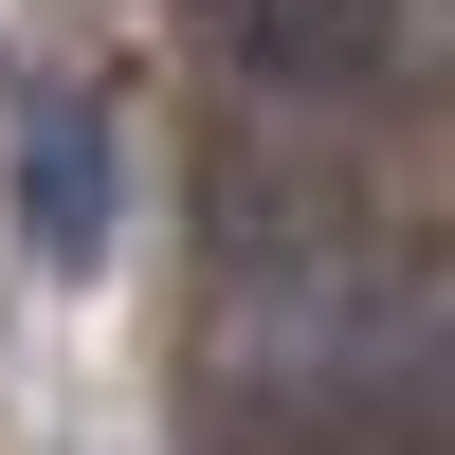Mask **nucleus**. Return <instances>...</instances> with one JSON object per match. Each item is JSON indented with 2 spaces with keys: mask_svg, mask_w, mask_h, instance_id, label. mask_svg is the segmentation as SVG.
<instances>
[{
  "mask_svg": "<svg viewBox=\"0 0 455 455\" xmlns=\"http://www.w3.org/2000/svg\"><path fill=\"white\" fill-rule=\"evenodd\" d=\"M219 55L255 92H364L401 55V0H219Z\"/></svg>",
  "mask_w": 455,
  "mask_h": 455,
  "instance_id": "1",
  "label": "nucleus"
},
{
  "mask_svg": "<svg viewBox=\"0 0 455 455\" xmlns=\"http://www.w3.org/2000/svg\"><path fill=\"white\" fill-rule=\"evenodd\" d=\"M19 237L55 255V274L109 255V109H92V92H36V109H19Z\"/></svg>",
  "mask_w": 455,
  "mask_h": 455,
  "instance_id": "2",
  "label": "nucleus"
}]
</instances>
